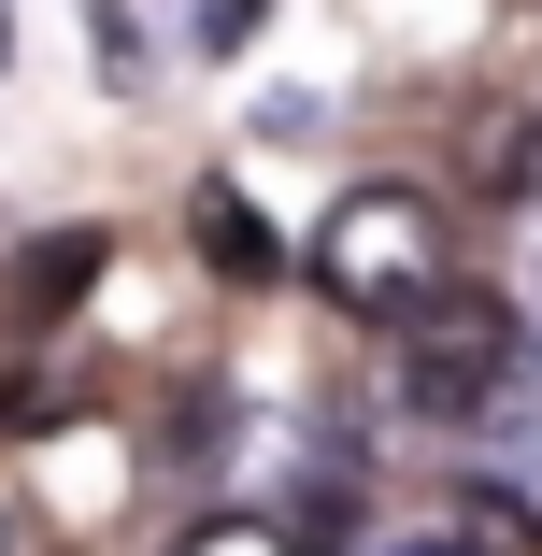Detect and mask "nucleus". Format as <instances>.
<instances>
[{
    "label": "nucleus",
    "instance_id": "6",
    "mask_svg": "<svg viewBox=\"0 0 542 556\" xmlns=\"http://www.w3.org/2000/svg\"><path fill=\"white\" fill-rule=\"evenodd\" d=\"M86 15H100V72L157 86V0H86Z\"/></svg>",
    "mask_w": 542,
    "mask_h": 556
},
{
    "label": "nucleus",
    "instance_id": "8",
    "mask_svg": "<svg viewBox=\"0 0 542 556\" xmlns=\"http://www.w3.org/2000/svg\"><path fill=\"white\" fill-rule=\"evenodd\" d=\"M257 15H272V0H200L186 43H200V58H243V43H257Z\"/></svg>",
    "mask_w": 542,
    "mask_h": 556
},
{
    "label": "nucleus",
    "instance_id": "3",
    "mask_svg": "<svg viewBox=\"0 0 542 556\" xmlns=\"http://www.w3.org/2000/svg\"><path fill=\"white\" fill-rule=\"evenodd\" d=\"M457 428V457H471V485L514 514V528H542V357H514L471 414H443Z\"/></svg>",
    "mask_w": 542,
    "mask_h": 556
},
{
    "label": "nucleus",
    "instance_id": "11",
    "mask_svg": "<svg viewBox=\"0 0 542 556\" xmlns=\"http://www.w3.org/2000/svg\"><path fill=\"white\" fill-rule=\"evenodd\" d=\"M0 29H15V15H0ZM0 58H15V43H0Z\"/></svg>",
    "mask_w": 542,
    "mask_h": 556
},
{
    "label": "nucleus",
    "instance_id": "10",
    "mask_svg": "<svg viewBox=\"0 0 542 556\" xmlns=\"http://www.w3.org/2000/svg\"><path fill=\"white\" fill-rule=\"evenodd\" d=\"M400 556H471V542H400Z\"/></svg>",
    "mask_w": 542,
    "mask_h": 556
},
{
    "label": "nucleus",
    "instance_id": "2",
    "mask_svg": "<svg viewBox=\"0 0 542 556\" xmlns=\"http://www.w3.org/2000/svg\"><path fill=\"white\" fill-rule=\"evenodd\" d=\"M514 357H528V343H514V314L471 300V286H428V300L400 314V400H414V414H471Z\"/></svg>",
    "mask_w": 542,
    "mask_h": 556
},
{
    "label": "nucleus",
    "instance_id": "1",
    "mask_svg": "<svg viewBox=\"0 0 542 556\" xmlns=\"http://www.w3.org/2000/svg\"><path fill=\"white\" fill-rule=\"evenodd\" d=\"M300 271H314V300H329V314H357V328H400L428 286H457L443 200H428V186H343L329 214H314Z\"/></svg>",
    "mask_w": 542,
    "mask_h": 556
},
{
    "label": "nucleus",
    "instance_id": "7",
    "mask_svg": "<svg viewBox=\"0 0 542 556\" xmlns=\"http://www.w3.org/2000/svg\"><path fill=\"white\" fill-rule=\"evenodd\" d=\"M172 556H300V528H286V514H200Z\"/></svg>",
    "mask_w": 542,
    "mask_h": 556
},
{
    "label": "nucleus",
    "instance_id": "4",
    "mask_svg": "<svg viewBox=\"0 0 542 556\" xmlns=\"http://www.w3.org/2000/svg\"><path fill=\"white\" fill-rule=\"evenodd\" d=\"M186 229L214 243V271H229V286H272V271H286V243L257 229V200H243V186H200V200H186Z\"/></svg>",
    "mask_w": 542,
    "mask_h": 556
},
{
    "label": "nucleus",
    "instance_id": "5",
    "mask_svg": "<svg viewBox=\"0 0 542 556\" xmlns=\"http://www.w3.org/2000/svg\"><path fill=\"white\" fill-rule=\"evenodd\" d=\"M100 257H115L100 229H43V243H29V271H15V300H29V314H58V300H86V286H100Z\"/></svg>",
    "mask_w": 542,
    "mask_h": 556
},
{
    "label": "nucleus",
    "instance_id": "9",
    "mask_svg": "<svg viewBox=\"0 0 542 556\" xmlns=\"http://www.w3.org/2000/svg\"><path fill=\"white\" fill-rule=\"evenodd\" d=\"M514 200H528V314H542V172H528Z\"/></svg>",
    "mask_w": 542,
    "mask_h": 556
}]
</instances>
